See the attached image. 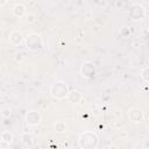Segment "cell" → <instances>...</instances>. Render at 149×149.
Segmentation results:
<instances>
[{"label":"cell","mask_w":149,"mask_h":149,"mask_svg":"<svg viewBox=\"0 0 149 149\" xmlns=\"http://www.w3.org/2000/svg\"><path fill=\"white\" fill-rule=\"evenodd\" d=\"M35 19H36L35 14H27V15H26V21H27L28 23H33V22H35Z\"/></svg>","instance_id":"9a60e30c"},{"label":"cell","mask_w":149,"mask_h":149,"mask_svg":"<svg viewBox=\"0 0 149 149\" xmlns=\"http://www.w3.org/2000/svg\"><path fill=\"white\" fill-rule=\"evenodd\" d=\"M6 3H7V1H5V0H3V1H0V6H3V5H6Z\"/></svg>","instance_id":"ac0fdd59"},{"label":"cell","mask_w":149,"mask_h":149,"mask_svg":"<svg viewBox=\"0 0 149 149\" xmlns=\"http://www.w3.org/2000/svg\"><path fill=\"white\" fill-rule=\"evenodd\" d=\"M9 147H10V143L0 140V149H9Z\"/></svg>","instance_id":"2e32d148"},{"label":"cell","mask_w":149,"mask_h":149,"mask_svg":"<svg viewBox=\"0 0 149 149\" xmlns=\"http://www.w3.org/2000/svg\"><path fill=\"white\" fill-rule=\"evenodd\" d=\"M148 66H146V68H143L142 70H141V78H142V80L147 84L148 81H149V76H148Z\"/></svg>","instance_id":"4fadbf2b"},{"label":"cell","mask_w":149,"mask_h":149,"mask_svg":"<svg viewBox=\"0 0 149 149\" xmlns=\"http://www.w3.org/2000/svg\"><path fill=\"white\" fill-rule=\"evenodd\" d=\"M24 43H26V47L31 51H40L43 49V45H44L43 38L41 37L40 34H36V33H31L27 37H24Z\"/></svg>","instance_id":"3957f363"},{"label":"cell","mask_w":149,"mask_h":149,"mask_svg":"<svg viewBox=\"0 0 149 149\" xmlns=\"http://www.w3.org/2000/svg\"><path fill=\"white\" fill-rule=\"evenodd\" d=\"M78 143L81 149H97L99 140H98V136L93 132L87 130L79 135Z\"/></svg>","instance_id":"6da1fadb"},{"label":"cell","mask_w":149,"mask_h":149,"mask_svg":"<svg viewBox=\"0 0 149 149\" xmlns=\"http://www.w3.org/2000/svg\"><path fill=\"white\" fill-rule=\"evenodd\" d=\"M24 122L28 125V126H38L40 122H41V114L40 112L37 111H28L24 115Z\"/></svg>","instance_id":"5b68a950"},{"label":"cell","mask_w":149,"mask_h":149,"mask_svg":"<svg viewBox=\"0 0 149 149\" xmlns=\"http://www.w3.org/2000/svg\"><path fill=\"white\" fill-rule=\"evenodd\" d=\"M21 142L23 143V144H31L33 143V136L28 133V132H26V133H23V134H21Z\"/></svg>","instance_id":"7c38bea8"},{"label":"cell","mask_w":149,"mask_h":149,"mask_svg":"<svg viewBox=\"0 0 149 149\" xmlns=\"http://www.w3.org/2000/svg\"><path fill=\"white\" fill-rule=\"evenodd\" d=\"M66 98H68V100H69L70 102H72V104H78V102H80V101L83 100V95H81V93H80L79 91H77V90L69 91Z\"/></svg>","instance_id":"9c48e42d"},{"label":"cell","mask_w":149,"mask_h":149,"mask_svg":"<svg viewBox=\"0 0 149 149\" xmlns=\"http://www.w3.org/2000/svg\"><path fill=\"white\" fill-rule=\"evenodd\" d=\"M0 114H1V116H2V118L8 119V118L10 116V114H12V109H10V108H8V107H5V108H2V109H1Z\"/></svg>","instance_id":"5bb4252c"},{"label":"cell","mask_w":149,"mask_h":149,"mask_svg":"<svg viewBox=\"0 0 149 149\" xmlns=\"http://www.w3.org/2000/svg\"><path fill=\"white\" fill-rule=\"evenodd\" d=\"M115 127H116V128H120V127H121V125H120V123H119V122H118V123H116V125H115Z\"/></svg>","instance_id":"d6986e66"},{"label":"cell","mask_w":149,"mask_h":149,"mask_svg":"<svg viewBox=\"0 0 149 149\" xmlns=\"http://www.w3.org/2000/svg\"><path fill=\"white\" fill-rule=\"evenodd\" d=\"M109 149H118V148H116V147H115V146H113V147H111V148H109Z\"/></svg>","instance_id":"ffe728a7"},{"label":"cell","mask_w":149,"mask_h":149,"mask_svg":"<svg viewBox=\"0 0 149 149\" xmlns=\"http://www.w3.org/2000/svg\"><path fill=\"white\" fill-rule=\"evenodd\" d=\"M9 42L13 44V45H20L22 42H23V36L20 31L17 30H13L10 34H9Z\"/></svg>","instance_id":"ba28073f"},{"label":"cell","mask_w":149,"mask_h":149,"mask_svg":"<svg viewBox=\"0 0 149 149\" xmlns=\"http://www.w3.org/2000/svg\"><path fill=\"white\" fill-rule=\"evenodd\" d=\"M128 116L133 122H141L143 120V112L140 108H130L128 111Z\"/></svg>","instance_id":"8992f818"},{"label":"cell","mask_w":149,"mask_h":149,"mask_svg":"<svg viewBox=\"0 0 149 149\" xmlns=\"http://www.w3.org/2000/svg\"><path fill=\"white\" fill-rule=\"evenodd\" d=\"M95 72H97V70H95V64H94L93 62H91V61L84 62V63L81 64V66H80V74H81V77H84V78H86V79L93 78V77L95 76Z\"/></svg>","instance_id":"277c9868"},{"label":"cell","mask_w":149,"mask_h":149,"mask_svg":"<svg viewBox=\"0 0 149 149\" xmlns=\"http://www.w3.org/2000/svg\"><path fill=\"white\" fill-rule=\"evenodd\" d=\"M68 93H69L68 84L63 80H57L50 86V94L54 98L58 99V100H62V99L66 98Z\"/></svg>","instance_id":"7a4b0ae2"},{"label":"cell","mask_w":149,"mask_h":149,"mask_svg":"<svg viewBox=\"0 0 149 149\" xmlns=\"http://www.w3.org/2000/svg\"><path fill=\"white\" fill-rule=\"evenodd\" d=\"M0 137H1L2 141H6V142H8V143H12L13 140H14V134H13L12 132H9V130H3V132L0 134Z\"/></svg>","instance_id":"30bf717a"},{"label":"cell","mask_w":149,"mask_h":149,"mask_svg":"<svg viewBox=\"0 0 149 149\" xmlns=\"http://www.w3.org/2000/svg\"><path fill=\"white\" fill-rule=\"evenodd\" d=\"M15 61H16V62H22V61H23V56L20 55V54L16 55V56H15Z\"/></svg>","instance_id":"e0dca14e"},{"label":"cell","mask_w":149,"mask_h":149,"mask_svg":"<svg viewBox=\"0 0 149 149\" xmlns=\"http://www.w3.org/2000/svg\"><path fill=\"white\" fill-rule=\"evenodd\" d=\"M12 12H13V15L14 16H16V17H23L24 15H27V7L23 3L19 2V3H15V6L12 9Z\"/></svg>","instance_id":"52a82bcc"},{"label":"cell","mask_w":149,"mask_h":149,"mask_svg":"<svg viewBox=\"0 0 149 149\" xmlns=\"http://www.w3.org/2000/svg\"><path fill=\"white\" fill-rule=\"evenodd\" d=\"M54 128H55V132H56V133L63 134V133H65V130H66V125H65L64 121H57V122L55 123Z\"/></svg>","instance_id":"8fae6325"}]
</instances>
